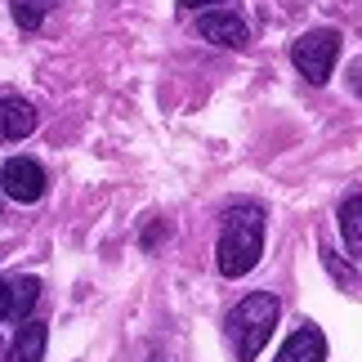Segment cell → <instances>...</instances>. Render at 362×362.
<instances>
[{
  "label": "cell",
  "instance_id": "6da1fadb",
  "mask_svg": "<svg viewBox=\"0 0 362 362\" xmlns=\"http://www.w3.org/2000/svg\"><path fill=\"white\" fill-rule=\"evenodd\" d=\"M264 255V211L255 202H242L224 215L219 228V273L224 277H246Z\"/></svg>",
  "mask_w": 362,
  "mask_h": 362
},
{
  "label": "cell",
  "instance_id": "7a4b0ae2",
  "mask_svg": "<svg viewBox=\"0 0 362 362\" xmlns=\"http://www.w3.org/2000/svg\"><path fill=\"white\" fill-rule=\"evenodd\" d=\"M277 304L273 291H250L246 300H238V309L228 313V340L238 349V362H255L259 349L273 340V327H277Z\"/></svg>",
  "mask_w": 362,
  "mask_h": 362
},
{
  "label": "cell",
  "instance_id": "3957f363",
  "mask_svg": "<svg viewBox=\"0 0 362 362\" xmlns=\"http://www.w3.org/2000/svg\"><path fill=\"white\" fill-rule=\"evenodd\" d=\"M340 59V32L336 27H317V32H304L296 45H291V63H296L300 76H309V86H322L331 76V67Z\"/></svg>",
  "mask_w": 362,
  "mask_h": 362
},
{
  "label": "cell",
  "instance_id": "277c9868",
  "mask_svg": "<svg viewBox=\"0 0 362 362\" xmlns=\"http://www.w3.org/2000/svg\"><path fill=\"white\" fill-rule=\"evenodd\" d=\"M0 188H5L13 202L32 206V202L45 197V170H40L32 157H9L5 170H0Z\"/></svg>",
  "mask_w": 362,
  "mask_h": 362
},
{
  "label": "cell",
  "instance_id": "5b68a950",
  "mask_svg": "<svg viewBox=\"0 0 362 362\" xmlns=\"http://www.w3.org/2000/svg\"><path fill=\"white\" fill-rule=\"evenodd\" d=\"M202 36L206 40H215V45H224V49H242L250 32H246V23L238 18L233 9H211V13H202Z\"/></svg>",
  "mask_w": 362,
  "mask_h": 362
},
{
  "label": "cell",
  "instance_id": "8992f818",
  "mask_svg": "<svg viewBox=\"0 0 362 362\" xmlns=\"http://www.w3.org/2000/svg\"><path fill=\"white\" fill-rule=\"evenodd\" d=\"M36 130V107L18 99V94H9V99H0V144H18Z\"/></svg>",
  "mask_w": 362,
  "mask_h": 362
},
{
  "label": "cell",
  "instance_id": "52a82bcc",
  "mask_svg": "<svg viewBox=\"0 0 362 362\" xmlns=\"http://www.w3.org/2000/svg\"><path fill=\"white\" fill-rule=\"evenodd\" d=\"M273 362H327V336L313 322H304L296 336H291L282 349H277Z\"/></svg>",
  "mask_w": 362,
  "mask_h": 362
},
{
  "label": "cell",
  "instance_id": "ba28073f",
  "mask_svg": "<svg viewBox=\"0 0 362 362\" xmlns=\"http://www.w3.org/2000/svg\"><path fill=\"white\" fill-rule=\"evenodd\" d=\"M45 322H27L18 327V336H13V349H9V362H40L45 358Z\"/></svg>",
  "mask_w": 362,
  "mask_h": 362
},
{
  "label": "cell",
  "instance_id": "9c48e42d",
  "mask_svg": "<svg viewBox=\"0 0 362 362\" xmlns=\"http://www.w3.org/2000/svg\"><path fill=\"white\" fill-rule=\"evenodd\" d=\"M336 224H340L344 250H349L354 259H362V192H358V197H344V202H340Z\"/></svg>",
  "mask_w": 362,
  "mask_h": 362
},
{
  "label": "cell",
  "instance_id": "30bf717a",
  "mask_svg": "<svg viewBox=\"0 0 362 362\" xmlns=\"http://www.w3.org/2000/svg\"><path fill=\"white\" fill-rule=\"evenodd\" d=\"M36 300H40V277H9V317L27 322Z\"/></svg>",
  "mask_w": 362,
  "mask_h": 362
},
{
  "label": "cell",
  "instance_id": "8fae6325",
  "mask_svg": "<svg viewBox=\"0 0 362 362\" xmlns=\"http://www.w3.org/2000/svg\"><path fill=\"white\" fill-rule=\"evenodd\" d=\"M13 5V18H18V27H40V18H45V0H9Z\"/></svg>",
  "mask_w": 362,
  "mask_h": 362
},
{
  "label": "cell",
  "instance_id": "7c38bea8",
  "mask_svg": "<svg viewBox=\"0 0 362 362\" xmlns=\"http://www.w3.org/2000/svg\"><path fill=\"white\" fill-rule=\"evenodd\" d=\"M0 317H9V277H0Z\"/></svg>",
  "mask_w": 362,
  "mask_h": 362
},
{
  "label": "cell",
  "instance_id": "4fadbf2b",
  "mask_svg": "<svg viewBox=\"0 0 362 362\" xmlns=\"http://www.w3.org/2000/svg\"><path fill=\"white\" fill-rule=\"evenodd\" d=\"M184 9H202V5H219V0H179Z\"/></svg>",
  "mask_w": 362,
  "mask_h": 362
}]
</instances>
